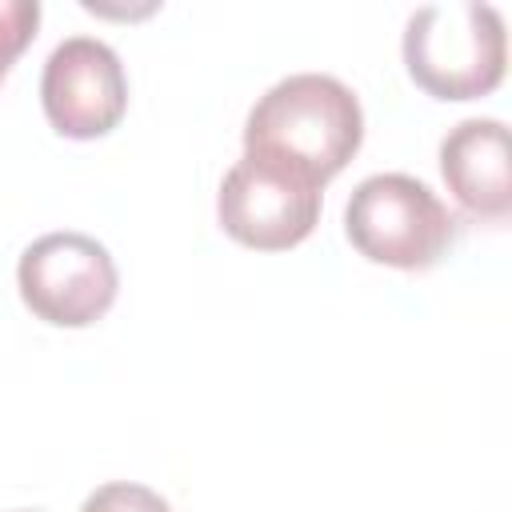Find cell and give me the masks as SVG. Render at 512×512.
I'll return each instance as SVG.
<instances>
[{"label": "cell", "instance_id": "52a82bcc", "mask_svg": "<svg viewBox=\"0 0 512 512\" xmlns=\"http://www.w3.org/2000/svg\"><path fill=\"white\" fill-rule=\"evenodd\" d=\"M440 176L456 204L488 224L512 212V144L508 128L492 116H472L440 140Z\"/></svg>", "mask_w": 512, "mask_h": 512}, {"label": "cell", "instance_id": "9c48e42d", "mask_svg": "<svg viewBox=\"0 0 512 512\" xmlns=\"http://www.w3.org/2000/svg\"><path fill=\"white\" fill-rule=\"evenodd\" d=\"M80 512H172L168 500L144 484H132V480H112V484H100L84 504Z\"/></svg>", "mask_w": 512, "mask_h": 512}, {"label": "cell", "instance_id": "7a4b0ae2", "mask_svg": "<svg viewBox=\"0 0 512 512\" xmlns=\"http://www.w3.org/2000/svg\"><path fill=\"white\" fill-rule=\"evenodd\" d=\"M508 64L504 16L492 4H424L404 28V68L432 100H480Z\"/></svg>", "mask_w": 512, "mask_h": 512}, {"label": "cell", "instance_id": "277c9868", "mask_svg": "<svg viewBox=\"0 0 512 512\" xmlns=\"http://www.w3.org/2000/svg\"><path fill=\"white\" fill-rule=\"evenodd\" d=\"M16 284L28 312L44 324L88 328L112 308L120 276L100 240L84 232H48L20 252Z\"/></svg>", "mask_w": 512, "mask_h": 512}, {"label": "cell", "instance_id": "8992f818", "mask_svg": "<svg viewBox=\"0 0 512 512\" xmlns=\"http://www.w3.org/2000/svg\"><path fill=\"white\" fill-rule=\"evenodd\" d=\"M48 124L68 140L108 136L128 112V76L120 56L96 36H68L52 48L40 76Z\"/></svg>", "mask_w": 512, "mask_h": 512}, {"label": "cell", "instance_id": "5b68a950", "mask_svg": "<svg viewBox=\"0 0 512 512\" xmlns=\"http://www.w3.org/2000/svg\"><path fill=\"white\" fill-rule=\"evenodd\" d=\"M320 196L324 188L300 172L244 152L216 192V220L244 248L284 252L312 236L320 220Z\"/></svg>", "mask_w": 512, "mask_h": 512}, {"label": "cell", "instance_id": "ba28073f", "mask_svg": "<svg viewBox=\"0 0 512 512\" xmlns=\"http://www.w3.org/2000/svg\"><path fill=\"white\" fill-rule=\"evenodd\" d=\"M36 28H40L36 0H0V80L20 60V52L32 44Z\"/></svg>", "mask_w": 512, "mask_h": 512}, {"label": "cell", "instance_id": "6da1fadb", "mask_svg": "<svg viewBox=\"0 0 512 512\" xmlns=\"http://www.w3.org/2000/svg\"><path fill=\"white\" fill-rule=\"evenodd\" d=\"M364 140L356 92L324 72H296L272 84L244 120V152L284 164L312 184H328L348 168Z\"/></svg>", "mask_w": 512, "mask_h": 512}, {"label": "cell", "instance_id": "3957f363", "mask_svg": "<svg viewBox=\"0 0 512 512\" xmlns=\"http://www.w3.org/2000/svg\"><path fill=\"white\" fill-rule=\"evenodd\" d=\"M344 232L364 260L400 272H424L456 240V216L424 180L376 172L352 188Z\"/></svg>", "mask_w": 512, "mask_h": 512}]
</instances>
